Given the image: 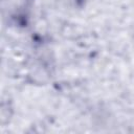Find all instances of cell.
<instances>
[{
  "instance_id": "cell-1",
  "label": "cell",
  "mask_w": 134,
  "mask_h": 134,
  "mask_svg": "<svg viewBox=\"0 0 134 134\" xmlns=\"http://www.w3.org/2000/svg\"><path fill=\"white\" fill-rule=\"evenodd\" d=\"M77 1H83V0H77Z\"/></svg>"
}]
</instances>
